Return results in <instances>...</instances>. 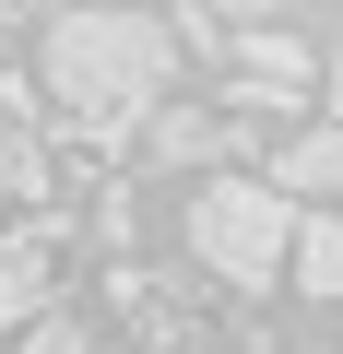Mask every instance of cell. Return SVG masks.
Segmentation results:
<instances>
[{"label": "cell", "instance_id": "4", "mask_svg": "<svg viewBox=\"0 0 343 354\" xmlns=\"http://www.w3.org/2000/svg\"><path fill=\"white\" fill-rule=\"evenodd\" d=\"M142 142H154V165H213V153H237V130H225V118H202V106H154V118H142Z\"/></svg>", "mask_w": 343, "mask_h": 354}, {"label": "cell", "instance_id": "5", "mask_svg": "<svg viewBox=\"0 0 343 354\" xmlns=\"http://www.w3.org/2000/svg\"><path fill=\"white\" fill-rule=\"evenodd\" d=\"M261 189H319V201H331V189H343V130H296Z\"/></svg>", "mask_w": 343, "mask_h": 354}, {"label": "cell", "instance_id": "1", "mask_svg": "<svg viewBox=\"0 0 343 354\" xmlns=\"http://www.w3.org/2000/svg\"><path fill=\"white\" fill-rule=\"evenodd\" d=\"M166 71H178V36H166L154 12H71L48 24V95L83 142H130L166 95Z\"/></svg>", "mask_w": 343, "mask_h": 354}, {"label": "cell", "instance_id": "2", "mask_svg": "<svg viewBox=\"0 0 343 354\" xmlns=\"http://www.w3.org/2000/svg\"><path fill=\"white\" fill-rule=\"evenodd\" d=\"M190 248L213 283H272L296 248V201L261 189V177H213V189H190Z\"/></svg>", "mask_w": 343, "mask_h": 354}, {"label": "cell", "instance_id": "3", "mask_svg": "<svg viewBox=\"0 0 343 354\" xmlns=\"http://www.w3.org/2000/svg\"><path fill=\"white\" fill-rule=\"evenodd\" d=\"M237 71H249V106H284V95H308V83H319L308 36H284V24H249V36H237Z\"/></svg>", "mask_w": 343, "mask_h": 354}, {"label": "cell", "instance_id": "10", "mask_svg": "<svg viewBox=\"0 0 343 354\" xmlns=\"http://www.w3.org/2000/svg\"><path fill=\"white\" fill-rule=\"evenodd\" d=\"M331 130H343V59H331Z\"/></svg>", "mask_w": 343, "mask_h": 354}, {"label": "cell", "instance_id": "6", "mask_svg": "<svg viewBox=\"0 0 343 354\" xmlns=\"http://www.w3.org/2000/svg\"><path fill=\"white\" fill-rule=\"evenodd\" d=\"M284 260H296V295H343V213H308Z\"/></svg>", "mask_w": 343, "mask_h": 354}, {"label": "cell", "instance_id": "8", "mask_svg": "<svg viewBox=\"0 0 343 354\" xmlns=\"http://www.w3.org/2000/svg\"><path fill=\"white\" fill-rule=\"evenodd\" d=\"M24 354H95V330H83V319H36V330H24Z\"/></svg>", "mask_w": 343, "mask_h": 354}, {"label": "cell", "instance_id": "7", "mask_svg": "<svg viewBox=\"0 0 343 354\" xmlns=\"http://www.w3.org/2000/svg\"><path fill=\"white\" fill-rule=\"evenodd\" d=\"M36 236H0V330H12V319H36Z\"/></svg>", "mask_w": 343, "mask_h": 354}, {"label": "cell", "instance_id": "9", "mask_svg": "<svg viewBox=\"0 0 343 354\" xmlns=\"http://www.w3.org/2000/svg\"><path fill=\"white\" fill-rule=\"evenodd\" d=\"M12 189H36V165H24V153H0V201H12Z\"/></svg>", "mask_w": 343, "mask_h": 354}]
</instances>
